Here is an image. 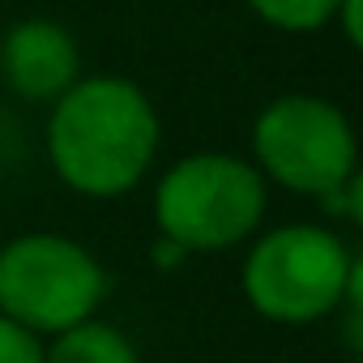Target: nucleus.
Listing matches in <instances>:
<instances>
[{"instance_id":"f257e3e1","label":"nucleus","mask_w":363,"mask_h":363,"mask_svg":"<svg viewBox=\"0 0 363 363\" xmlns=\"http://www.w3.org/2000/svg\"><path fill=\"white\" fill-rule=\"evenodd\" d=\"M162 124L150 94L128 77H77L48 120V158L82 197H124L150 175Z\"/></svg>"},{"instance_id":"f03ea898","label":"nucleus","mask_w":363,"mask_h":363,"mask_svg":"<svg viewBox=\"0 0 363 363\" xmlns=\"http://www.w3.org/2000/svg\"><path fill=\"white\" fill-rule=\"evenodd\" d=\"M244 299L274 325H316L363 291V261L346 240L316 223H286L252 240L240 269Z\"/></svg>"},{"instance_id":"7ed1b4c3","label":"nucleus","mask_w":363,"mask_h":363,"mask_svg":"<svg viewBox=\"0 0 363 363\" xmlns=\"http://www.w3.org/2000/svg\"><path fill=\"white\" fill-rule=\"evenodd\" d=\"M269 210V179L252 158L201 150L162 171L154 193V223L162 240L184 252H223L261 231Z\"/></svg>"},{"instance_id":"20e7f679","label":"nucleus","mask_w":363,"mask_h":363,"mask_svg":"<svg viewBox=\"0 0 363 363\" xmlns=\"http://www.w3.org/2000/svg\"><path fill=\"white\" fill-rule=\"evenodd\" d=\"M107 274L99 257L56 231H30L0 248V312L39 337H56L99 312Z\"/></svg>"},{"instance_id":"39448f33","label":"nucleus","mask_w":363,"mask_h":363,"mask_svg":"<svg viewBox=\"0 0 363 363\" xmlns=\"http://www.w3.org/2000/svg\"><path fill=\"white\" fill-rule=\"evenodd\" d=\"M252 162L291 193L325 197L359 171V141L337 103L320 94H278L252 124Z\"/></svg>"},{"instance_id":"423d86ee","label":"nucleus","mask_w":363,"mask_h":363,"mask_svg":"<svg viewBox=\"0 0 363 363\" xmlns=\"http://www.w3.org/2000/svg\"><path fill=\"white\" fill-rule=\"evenodd\" d=\"M0 77L9 82L13 94L30 103H56L82 77L77 39L48 18L18 22L0 39Z\"/></svg>"},{"instance_id":"0eeeda50","label":"nucleus","mask_w":363,"mask_h":363,"mask_svg":"<svg viewBox=\"0 0 363 363\" xmlns=\"http://www.w3.org/2000/svg\"><path fill=\"white\" fill-rule=\"evenodd\" d=\"M43 363H141L124 329L90 316L43 346Z\"/></svg>"},{"instance_id":"6e6552de","label":"nucleus","mask_w":363,"mask_h":363,"mask_svg":"<svg viewBox=\"0 0 363 363\" xmlns=\"http://www.w3.org/2000/svg\"><path fill=\"white\" fill-rule=\"evenodd\" d=\"M248 9L278 26V30H291V35H308V30H320V26H333V9L337 0H248Z\"/></svg>"},{"instance_id":"1a4fd4ad","label":"nucleus","mask_w":363,"mask_h":363,"mask_svg":"<svg viewBox=\"0 0 363 363\" xmlns=\"http://www.w3.org/2000/svg\"><path fill=\"white\" fill-rule=\"evenodd\" d=\"M43 337L0 312V363H43Z\"/></svg>"},{"instance_id":"9d476101","label":"nucleus","mask_w":363,"mask_h":363,"mask_svg":"<svg viewBox=\"0 0 363 363\" xmlns=\"http://www.w3.org/2000/svg\"><path fill=\"white\" fill-rule=\"evenodd\" d=\"M320 201H325V210H329V214L346 218L350 227H354V223H363V206H359V201H363V179H359V171H354V175H346L342 184H337L333 193H325Z\"/></svg>"},{"instance_id":"9b49d317","label":"nucleus","mask_w":363,"mask_h":363,"mask_svg":"<svg viewBox=\"0 0 363 363\" xmlns=\"http://www.w3.org/2000/svg\"><path fill=\"white\" fill-rule=\"evenodd\" d=\"M359 5H363V0H337V9H333V22L342 26V39H346L350 48H359V39H363V26H359Z\"/></svg>"}]
</instances>
